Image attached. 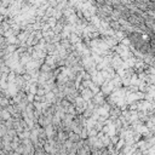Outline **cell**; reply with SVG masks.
I'll use <instances>...</instances> for the list:
<instances>
[{"mask_svg": "<svg viewBox=\"0 0 155 155\" xmlns=\"http://www.w3.org/2000/svg\"><path fill=\"white\" fill-rule=\"evenodd\" d=\"M144 1H149V0H144Z\"/></svg>", "mask_w": 155, "mask_h": 155, "instance_id": "cell-1", "label": "cell"}]
</instances>
